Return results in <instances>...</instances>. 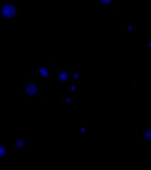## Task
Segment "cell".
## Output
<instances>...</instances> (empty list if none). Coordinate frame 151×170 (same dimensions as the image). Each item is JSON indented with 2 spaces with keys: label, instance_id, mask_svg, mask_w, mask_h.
<instances>
[{
  "label": "cell",
  "instance_id": "cell-2",
  "mask_svg": "<svg viewBox=\"0 0 151 170\" xmlns=\"http://www.w3.org/2000/svg\"><path fill=\"white\" fill-rule=\"evenodd\" d=\"M26 93L27 94V95H30V96L36 95L37 93H38L37 84L32 83V82H30V83H27V86H26Z\"/></svg>",
  "mask_w": 151,
  "mask_h": 170
},
{
  "label": "cell",
  "instance_id": "cell-12",
  "mask_svg": "<svg viewBox=\"0 0 151 170\" xmlns=\"http://www.w3.org/2000/svg\"><path fill=\"white\" fill-rule=\"evenodd\" d=\"M77 90V87H76V85H73L72 87H71V91H76Z\"/></svg>",
  "mask_w": 151,
  "mask_h": 170
},
{
  "label": "cell",
  "instance_id": "cell-7",
  "mask_svg": "<svg viewBox=\"0 0 151 170\" xmlns=\"http://www.w3.org/2000/svg\"><path fill=\"white\" fill-rule=\"evenodd\" d=\"M143 138H144V142H149V141L151 140V129L147 128L144 130V134H143Z\"/></svg>",
  "mask_w": 151,
  "mask_h": 170
},
{
  "label": "cell",
  "instance_id": "cell-1",
  "mask_svg": "<svg viewBox=\"0 0 151 170\" xmlns=\"http://www.w3.org/2000/svg\"><path fill=\"white\" fill-rule=\"evenodd\" d=\"M17 14V9L14 6V4L9 2L6 3L2 7V16L5 19H12Z\"/></svg>",
  "mask_w": 151,
  "mask_h": 170
},
{
  "label": "cell",
  "instance_id": "cell-10",
  "mask_svg": "<svg viewBox=\"0 0 151 170\" xmlns=\"http://www.w3.org/2000/svg\"><path fill=\"white\" fill-rule=\"evenodd\" d=\"M79 72H74V73H73V75H72V79L73 80H79Z\"/></svg>",
  "mask_w": 151,
  "mask_h": 170
},
{
  "label": "cell",
  "instance_id": "cell-9",
  "mask_svg": "<svg viewBox=\"0 0 151 170\" xmlns=\"http://www.w3.org/2000/svg\"><path fill=\"white\" fill-rule=\"evenodd\" d=\"M134 28H135V26L133 25L132 22H129L128 25H126V30H133Z\"/></svg>",
  "mask_w": 151,
  "mask_h": 170
},
{
  "label": "cell",
  "instance_id": "cell-5",
  "mask_svg": "<svg viewBox=\"0 0 151 170\" xmlns=\"http://www.w3.org/2000/svg\"><path fill=\"white\" fill-rule=\"evenodd\" d=\"M27 145V140L23 137H19L16 140V145H15V148L16 149H23Z\"/></svg>",
  "mask_w": 151,
  "mask_h": 170
},
{
  "label": "cell",
  "instance_id": "cell-4",
  "mask_svg": "<svg viewBox=\"0 0 151 170\" xmlns=\"http://www.w3.org/2000/svg\"><path fill=\"white\" fill-rule=\"evenodd\" d=\"M58 77H59V80L61 81L66 82L68 80H69L70 75H69V73L66 71H59V73H58Z\"/></svg>",
  "mask_w": 151,
  "mask_h": 170
},
{
  "label": "cell",
  "instance_id": "cell-6",
  "mask_svg": "<svg viewBox=\"0 0 151 170\" xmlns=\"http://www.w3.org/2000/svg\"><path fill=\"white\" fill-rule=\"evenodd\" d=\"M39 73H40V76L43 77V79H48L49 77V73H48V69L46 67H40L39 68Z\"/></svg>",
  "mask_w": 151,
  "mask_h": 170
},
{
  "label": "cell",
  "instance_id": "cell-11",
  "mask_svg": "<svg viewBox=\"0 0 151 170\" xmlns=\"http://www.w3.org/2000/svg\"><path fill=\"white\" fill-rule=\"evenodd\" d=\"M65 102H66V103H71L72 99L71 98H65Z\"/></svg>",
  "mask_w": 151,
  "mask_h": 170
},
{
  "label": "cell",
  "instance_id": "cell-8",
  "mask_svg": "<svg viewBox=\"0 0 151 170\" xmlns=\"http://www.w3.org/2000/svg\"><path fill=\"white\" fill-rule=\"evenodd\" d=\"M7 156V149L3 145H0V159L5 158Z\"/></svg>",
  "mask_w": 151,
  "mask_h": 170
},
{
  "label": "cell",
  "instance_id": "cell-3",
  "mask_svg": "<svg viewBox=\"0 0 151 170\" xmlns=\"http://www.w3.org/2000/svg\"><path fill=\"white\" fill-rule=\"evenodd\" d=\"M113 4H114L113 0H99V1H97V3H96L97 7L99 6V8L103 9V11L111 8L113 6Z\"/></svg>",
  "mask_w": 151,
  "mask_h": 170
}]
</instances>
